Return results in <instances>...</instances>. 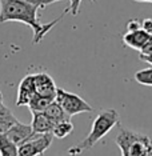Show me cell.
I'll return each mask as SVG.
<instances>
[{"label":"cell","mask_w":152,"mask_h":156,"mask_svg":"<svg viewBox=\"0 0 152 156\" xmlns=\"http://www.w3.org/2000/svg\"><path fill=\"white\" fill-rule=\"evenodd\" d=\"M39 9L40 7L31 0H0V23L20 22L27 24L34 31V44H37L64 17L60 15L58 19L43 24L39 20Z\"/></svg>","instance_id":"cell-1"},{"label":"cell","mask_w":152,"mask_h":156,"mask_svg":"<svg viewBox=\"0 0 152 156\" xmlns=\"http://www.w3.org/2000/svg\"><path fill=\"white\" fill-rule=\"evenodd\" d=\"M116 124H119V113L115 109H105V111L100 112L95 118L90 133L84 137V140L80 144L71 147L68 150V154L71 156H76L82 154L83 151L92 148L99 140L103 139L105 135L114 128Z\"/></svg>","instance_id":"cell-2"},{"label":"cell","mask_w":152,"mask_h":156,"mask_svg":"<svg viewBox=\"0 0 152 156\" xmlns=\"http://www.w3.org/2000/svg\"><path fill=\"white\" fill-rule=\"evenodd\" d=\"M115 141L122 156H152V141L146 135L122 128Z\"/></svg>","instance_id":"cell-3"},{"label":"cell","mask_w":152,"mask_h":156,"mask_svg":"<svg viewBox=\"0 0 152 156\" xmlns=\"http://www.w3.org/2000/svg\"><path fill=\"white\" fill-rule=\"evenodd\" d=\"M55 101H58L62 105V108L65 111L67 115L69 116L79 115V113H83V112H92L94 109L79 95L72 94V92H67L64 90H62V88H58V91H56Z\"/></svg>","instance_id":"cell-4"},{"label":"cell","mask_w":152,"mask_h":156,"mask_svg":"<svg viewBox=\"0 0 152 156\" xmlns=\"http://www.w3.org/2000/svg\"><path fill=\"white\" fill-rule=\"evenodd\" d=\"M54 140V135L35 133L30 140L24 141L17 147V156H41L49 148Z\"/></svg>","instance_id":"cell-5"},{"label":"cell","mask_w":152,"mask_h":156,"mask_svg":"<svg viewBox=\"0 0 152 156\" xmlns=\"http://www.w3.org/2000/svg\"><path fill=\"white\" fill-rule=\"evenodd\" d=\"M34 81H35V91H36L37 95L55 100L58 87H56L55 80L52 79V76H49L47 72H39L34 75Z\"/></svg>","instance_id":"cell-6"},{"label":"cell","mask_w":152,"mask_h":156,"mask_svg":"<svg viewBox=\"0 0 152 156\" xmlns=\"http://www.w3.org/2000/svg\"><path fill=\"white\" fill-rule=\"evenodd\" d=\"M4 135L12 141V143H15L17 147H19V145L23 144L24 141L30 140L35 133L32 131L31 124H23V123H20L19 120H17V122L13 124V126L7 131Z\"/></svg>","instance_id":"cell-7"},{"label":"cell","mask_w":152,"mask_h":156,"mask_svg":"<svg viewBox=\"0 0 152 156\" xmlns=\"http://www.w3.org/2000/svg\"><path fill=\"white\" fill-rule=\"evenodd\" d=\"M36 94L35 91V81H34V75H27L24 76L17 88V99H16V105H28L31 98Z\"/></svg>","instance_id":"cell-8"},{"label":"cell","mask_w":152,"mask_h":156,"mask_svg":"<svg viewBox=\"0 0 152 156\" xmlns=\"http://www.w3.org/2000/svg\"><path fill=\"white\" fill-rule=\"evenodd\" d=\"M151 37V35H148L144 30H137V31H127V34L123 35V41L127 47L133 48L140 51L141 47L147 43V40Z\"/></svg>","instance_id":"cell-9"},{"label":"cell","mask_w":152,"mask_h":156,"mask_svg":"<svg viewBox=\"0 0 152 156\" xmlns=\"http://www.w3.org/2000/svg\"><path fill=\"white\" fill-rule=\"evenodd\" d=\"M32 113V127L34 133H52L55 123L45 115L44 112H31Z\"/></svg>","instance_id":"cell-10"},{"label":"cell","mask_w":152,"mask_h":156,"mask_svg":"<svg viewBox=\"0 0 152 156\" xmlns=\"http://www.w3.org/2000/svg\"><path fill=\"white\" fill-rule=\"evenodd\" d=\"M44 113H45V115H47L48 118L51 119L55 124L59 123V122H63V120H69V119H71V116L67 115L65 111L62 108V105H60L58 101H55V100L52 101L51 104H49L48 107L44 109Z\"/></svg>","instance_id":"cell-11"},{"label":"cell","mask_w":152,"mask_h":156,"mask_svg":"<svg viewBox=\"0 0 152 156\" xmlns=\"http://www.w3.org/2000/svg\"><path fill=\"white\" fill-rule=\"evenodd\" d=\"M16 122L17 119L12 115V112L3 104L0 105V133H5Z\"/></svg>","instance_id":"cell-12"},{"label":"cell","mask_w":152,"mask_h":156,"mask_svg":"<svg viewBox=\"0 0 152 156\" xmlns=\"http://www.w3.org/2000/svg\"><path fill=\"white\" fill-rule=\"evenodd\" d=\"M52 101H54L52 99H48V98H44V96H40V95L35 94L34 96L31 98L27 107L30 108L31 112H44V109L47 108Z\"/></svg>","instance_id":"cell-13"},{"label":"cell","mask_w":152,"mask_h":156,"mask_svg":"<svg viewBox=\"0 0 152 156\" xmlns=\"http://www.w3.org/2000/svg\"><path fill=\"white\" fill-rule=\"evenodd\" d=\"M72 131L73 124L71 123V120H63V122L55 124L54 129H52V135H54V137H58V139H64V137L72 133Z\"/></svg>","instance_id":"cell-14"},{"label":"cell","mask_w":152,"mask_h":156,"mask_svg":"<svg viewBox=\"0 0 152 156\" xmlns=\"http://www.w3.org/2000/svg\"><path fill=\"white\" fill-rule=\"evenodd\" d=\"M0 156H17V145L4 133H0Z\"/></svg>","instance_id":"cell-15"},{"label":"cell","mask_w":152,"mask_h":156,"mask_svg":"<svg viewBox=\"0 0 152 156\" xmlns=\"http://www.w3.org/2000/svg\"><path fill=\"white\" fill-rule=\"evenodd\" d=\"M135 80L139 84L143 86H151L152 87V67L146 69H140L135 73Z\"/></svg>","instance_id":"cell-16"},{"label":"cell","mask_w":152,"mask_h":156,"mask_svg":"<svg viewBox=\"0 0 152 156\" xmlns=\"http://www.w3.org/2000/svg\"><path fill=\"white\" fill-rule=\"evenodd\" d=\"M80 3H82V0H69V5L67 7L64 9V12L62 13V15L65 16V13L71 12V15L76 16L77 13H79V7H80Z\"/></svg>","instance_id":"cell-17"},{"label":"cell","mask_w":152,"mask_h":156,"mask_svg":"<svg viewBox=\"0 0 152 156\" xmlns=\"http://www.w3.org/2000/svg\"><path fill=\"white\" fill-rule=\"evenodd\" d=\"M141 28V22L137 19H132L127 23V31H137Z\"/></svg>","instance_id":"cell-18"},{"label":"cell","mask_w":152,"mask_h":156,"mask_svg":"<svg viewBox=\"0 0 152 156\" xmlns=\"http://www.w3.org/2000/svg\"><path fill=\"white\" fill-rule=\"evenodd\" d=\"M140 54L141 55H151L152 54V36L148 39L147 40V43L141 47V49H140Z\"/></svg>","instance_id":"cell-19"},{"label":"cell","mask_w":152,"mask_h":156,"mask_svg":"<svg viewBox=\"0 0 152 156\" xmlns=\"http://www.w3.org/2000/svg\"><path fill=\"white\" fill-rule=\"evenodd\" d=\"M141 30H144L148 35L152 36V19H144L141 22Z\"/></svg>","instance_id":"cell-20"},{"label":"cell","mask_w":152,"mask_h":156,"mask_svg":"<svg viewBox=\"0 0 152 156\" xmlns=\"http://www.w3.org/2000/svg\"><path fill=\"white\" fill-rule=\"evenodd\" d=\"M31 2L35 3V4H37L41 9H43V8H45L47 5L52 4V3H56V2H60V0H31Z\"/></svg>","instance_id":"cell-21"},{"label":"cell","mask_w":152,"mask_h":156,"mask_svg":"<svg viewBox=\"0 0 152 156\" xmlns=\"http://www.w3.org/2000/svg\"><path fill=\"white\" fill-rule=\"evenodd\" d=\"M139 59L141 60V62H146V63H148L150 66H152V54L151 55H139Z\"/></svg>","instance_id":"cell-22"},{"label":"cell","mask_w":152,"mask_h":156,"mask_svg":"<svg viewBox=\"0 0 152 156\" xmlns=\"http://www.w3.org/2000/svg\"><path fill=\"white\" fill-rule=\"evenodd\" d=\"M150 3H152V0H150Z\"/></svg>","instance_id":"cell-23"},{"label":"cell","mask_w":152,"mask_h":156,"mask_svg":"<svg viewBox=\"0 0 152 156\" xmlns=\"http://www.w3.org/2000/svg\"><path fill=\"white\" fill-rule=\"evenodd\" d=\"M92 2H96V0H92Z\"/></svg>","instance_id":"cell-24"},{"label":"cell","mask_w":152,"mask_h":156,"mask_svg":"<svg viewBox=\"0 0 152 156\" xmlns=\"http://www.w3.org/2000/svg\"><path fill=\"white\" fill-rule=\"evenodd\" d=\"M2 104H3V103H2ZM2 104H0V105H2Z\"/></svg>","instance_id":"cell-25"}]
</instances>
